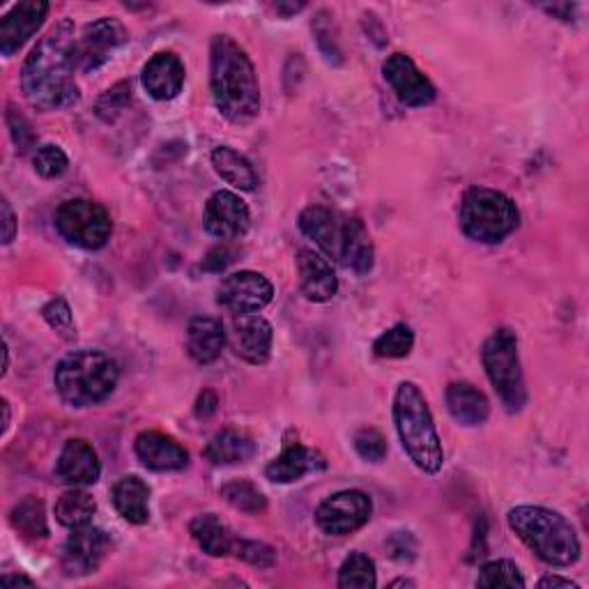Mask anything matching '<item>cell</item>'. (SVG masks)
<instances>
[{
    "label": "cell",
    "instance_id": "6da1fadb",
    "mask_svg": "<svg viewBox=\"0 0 589 589\" xmlns=\"http://www.w3.org/2000/svg\"><path fill=\"white\" fill-rule=\"evenodd\" d=\"M74 46V23L63 19L28 53L21 67V91L35 108L61 111L78 102Z\"/></svg>",
    "mask_w": 589,
    "mask_h": 589
},
{
    "label": "cell",
    "instance_id": "7a4b0ae2",
    "mask_svg": "<svg viewBox=\"0 0 589 589\" xmlns=\"http://www.w3.org/2000/svg\"><path fill=\"white\" fill-rule=\"evenodd\" d=\"M210 86L217 108L231 123H249L261 111L256 67L246 51L229 35H217L210 46Z\"/></svg>",
    "mask_w": 589,
    "mask_h": 589
},
{
    "label": "cell",
    "instance_id": "3957f363",
    "mask_svg": "<svg viewBox=\"0 0 589 589\" xmlns=\"http://www.w3.org/2000/svg\"><path fill=\"white\" fill-rule=\"evenodd\" d=\"M299 229L312 238L325 256L357 274H367L374 267V242L367 227L350 214L312 206L299 214Z\"/></svg>",
    "mask_w": 589,
    "mask_h": 589
},
{
    "label": "cell",
    "instance_id": "277c9868",
    "mask_svg": "<svg viewBox=\"0 0 589 589\" xmlns=\"http://www.w3.org/2000/svg\"><path fill=\"white\" fill-rule=\"evenodd\" d=\"M514 535L550 567H571L580 559L582 546L576 527L553 509L546 507H516L507 514Z\"/></svg>",
    "mask_w": 589,
    "mask_h": 589
},
{
    "label": "cell",
    "instance_id": "5b68a950",
    "mask_svg": "<svg viewBox=\"0 0 589 589\" xmlns=\"http://www.w3.org/2000/svg\"><path fill=\"white\" fill-rule=\"evenodd\" d=\"M395 427L408 459L424 474H438L444 465V449L431 408L414 382H401L395 395Z\"/></svg>",
    "mask_w": 589,
    "mask_h": 589
},
{
    "label": "cell",
    "instance_id": "8992f818",
    "mask_svg": "<svg viewBox=\"0 0 589 589\" xmlns=\"http://www.w3.org/2000/svg\"><path fill=\"white\" fill-rule=\"evenodd\" d=\"M120 369L116 359L102 350H74L55 367L53 385L59 397L72 408H93L106 401L118 387Z\"/></svg>",
    "mask_w": 589,
    "mask_h": 589
},
{
    "label": "cell",
    "instance_id": "52a82bcc",
    "mask_svg": "<svg viewBox=\"0 0 589 589\" xmlns=\"http://www.w3.org/2000/svg\"><path fill=\"white\" fill-rule=\"evenodd\" d=\"M461 231L480 244L507 240L520 223V212L507 193L488 187H472L463 193L459 208Z\"/></svg>",
    "mask_w": 589,
    "mask_h": 589
},
{
    "label": "cell",
    "instance_id": "ba28073f",
    "mask_svg": "<svg viewBox=\"0 0 589 589\" xmlns=\"http://www.w3.org/2000/svg\"><path fill=\"white\" fill-rule=\"evenodd\" d=\"M482 361L486 376L493 389L497 391L504 408L509 412H520L523 406L527 403V389H525L518 339L514 329L509 327L495 329L482 348Z\"/></svg>",
    "mask_w": 589,
    "mask_h": 589
},
{
    "label": "cell",
    "instance_id": "9c48e42d",
    "mask_svg": "<svg viewBox=\"0 0 589 589\" xmlns=\"http://www.w3.org/2000/svg\"><path fill=\"white\" fill-rule=\"evenodd\" d=\"M55 231L78 249L97 251L111 240L114 221H111L108 212L99 203L74 199L63 203L59 212H55Z\"/></svg>",
    "mask_w": 589,
    "mask_h": 589
},
{
    "label": "cell",
    "instance_id": "30bf717a",
    "mask_svg": "<svg viewBox=\"0 0 589 589\" xmlns=\"http://www.w3.org/2000/svg\"><path fill=\"white\" fill-rule=\"evenodd\" d=\"M374 502L364 491H341L320 502L316 523L329 537H346L369 523Z\"/></svg>",
    "mask_w": 589,
    "mask_h": 589
},
{
    "label": "cell",
    "instance_id": "8fae6325",
    "mask_svg": "<svg viewBox=\"0 0 589 589\" xmlns=\"http://www.w3.org/2000/svg\"><path fill=\"white\" fill-rule=\"evenodd\" d=\"M127 28L118 19L102 17L95 23H88L74 46L76 70L86 74L99 70L127 42Z\"/></svg>",
    "mask_w": 589,
    "mask_h": 589
},
{
    "label": "cell",
    "instance_id": "7c38bea8",
    "mask_svg": "<svg viewBox=\"0 0 589 589\" xmlns=\"http://www.w3.org/2000/svg\"><path fill=\"white\" fill-rule=\"evenodd\" d=\"M274 286L267 276L261 272L240 270L223 278L217 302L227 308V312L240 316V314H259L272 302Z\"/></svg>",
    "mask_w": 589,
    "mask_h": 589
},
{
    "label": "cell",
    "instance_id": "4fadbf2b",
    "mask_svg": "<svg viewBox=\"0 0 589 589\" xmlns=\"http://www.w3.org/2000/svg\"><path fill=\"white\" fill-rule=\"evenodd\" d=\"M382 76L406 106L417 108L435 99V86L431 78L406 53H391L382 65Z\"/></svg>",
    "mask_w": 589,
    "mask_h": 589
},
{
    "label": "cell",
    "instance_id": "5bb4252c",
    "mask_svg": "<svg viewBox=\"0 0 589 589\" xmlns=\"http://www.w3.org/2000/svg\"><path fill=\"white\" fill-rule=\"evenodd\" d=\"M203 227L208 235L217 240H240L251 227V214L246 203L233 191H214L203 212Z\"/></svg>",
    "mask_w": 589,
    "mask_h": 589
},
{
    "label": "cell",
    "instance_id": "9a60e30c",
    "mask_svg": "<svg viewBox=\"0 0 589 589\" xmlns=\"http://www.w3.org/2000/svg\"><path fill=\"white\" fill-rule=\"evenodd\" d=\"M108 550L106 532L93 525L76 527L63 548V569L67 576L95 574Z\"/></svg>",
    "mask_w": 589,
    "mask_h": 589
},
{
    "label": "cell",
    "instance_id": "2e32d148",
    "mask_svg": "<svg viewBox=\"0 0 589 589\" xmlns=\"http://www.w3.org/2000/svg\"><path fill=\"white\" fill-rule=\"evenodd\" d=\"M49 14V3L44 0H23L14 6L0 23V53L10 59L28 40H31Z\"/></svg>",
    "mask_w": 589,
    "mask_h": 589
},
{
    "label": "cell",
    "instance_id": "e0dca14e",
    "mask_svg": "<svg viewBox=\"0 0 589 589\" xmlns=\"http://www.w3.org/2000/svg\"><path fill=\"white\" fill-rule=\"evenodd\" d=\"M327 467L325 456L318 452V449L312 446H304L302 442L291 440V435L284 440V449L282 454H278L267 467H265V476L274 484H295L299 480H304L306 474L312 472H320Z\"/></svg>",
    "mask_w": 589,
    "mask_h": 589
},
{
    "label": "cell",
    "instance_id": "ac0fdd59",
    "mask_svg": "<svg viewBox=\"0 0 589 589\" xmlns=\"http://www.w3.org/2000/svg\"><path fill=\"white\" fill-rule=\"evenodd\" d=\"M272 325L259 314H240L233 318V350L249 364H265L272 353Z\"/></svg>",
    "mask_w": 589,
    "mask_h": 589
},
{
    "label": "cell",
    "instance_id": "d6986e66",
    "mask_svg": "<svg viewBox=\"0 0 589 589\" xmlns=\"http://www.w3.org/2000/svg\"><path fill=\"white\" fill-rule=\"evenodd\" d=\"M134 452L138 461L155 472H178L189 465L187 449L171 435H164L159 431H146L138 435Z\"/></svg>",
    "mask_w": 589,
    "mask_h": 589
},
{
    "label": "cell",
    "instance_id": "ffe728a7",
    "mask_svg": "<svg viewBox=\"0 0 589 589\" xmlns=\"http://www.w3.org/2000/svg\"><path fill=\"white\" fill-rule=\"evenodd\" d=\"M185 63L171 51L155 53L141 72L146 93L157 102H168L180 95L185 86Z\"/></svg>",
    "mask_w": 589,
    "mask_h": 589
},
{
    "label": "cell",
    "instance_id": "44dd1931",
    "mask_svg": "<svg viewBox=\"0 0 589 589\" xmlns=\"http://www.w3.org/2000/svg\"><path fill=\"white\" fill-rule=\"evenodd\" d=\"M55 474H59L65 484L76 488L93 486L102 474V463L95 446L81 438L67 440L59 456V463H55Z\"/></svg>",
    "mask_w": 589,
    "mask_h": 589
},
{
    "label": "cell",
    "instance_id": "7402d4cb",
    "mask_svg": "<svg viewBox=\"0 0 589 589\" xmlns=\"http://www.w3.org/2000/svg\"><path fill=\"white\" fill-rule=\"evenodd\" d=\"M297 272H299V288L308 302H329L336 291H339V278L327 256L318 254L314 249H302L297 256Z\"/></svg>",
    "mask_w": 589,
    "mask_h": 589
},
{
    "label": "cell",
    "instance_id": "603a6c76",
    "mask_svg": "<svg viewBox=\"0 0 589 589\" xmlns=\"http://www.w3.org/2000/svg\"><path fill=\"white\" fill-rule=\"evenodd\" d=\"M444 399L449 412L463 427H482L491 414V403L484 391L476 389L472 382H452L446 387Z\"/></svg>",
    "mask_w": 589,
    "mask_h": 589
},
{
    "label": "cell",
    "instance_id": "cb8c5ba5",
    "mask_svg": "<svg viewBox=\"0 0 589 589\" xmlns=\"http://www.w3.org/2000/svg\"><path fill=\"white\" fill-rule=\"evenodd\" d=\"M111 502L116 512L132 525H146L150 520V488L138 476H123L111 488Z\"/></svg>",
    "mask_w": 589,
    "mask_h": 589
},
{
    "label": "cell",
    "instance_id": "d4e9b609",
    "mask_svg": "<svg viewBox=\"0 0 589 589\" xmlns=\"http://www.w3.org/2000/svg\"><path fill=\"white\" fill-rule=\"evenodd\" d=\"M227 346V332L221 320L199 316L187 327V350L196 364H212L221 357Z\"/></svg>",
    "mask_w": 589,
    "mask_h": 589
},
{
    "label": "cell",
    "instance_id": "484cf974",
    "mask_svg": "<svg viewBox=\"0 0 589 589\" xmlns=\"http://www.w3.org/2000/svg\"><path fill=\"white\" fill-rule=\"evenodd\" d=\"M206 461L212 465H238L256 456V442L238 429H221L203 449Z\"/></svg>",
    "mask_w": 589,
    "mask_h": 589
},
{
    "label": "cell",
    "instance_id": "4316f807",
    "mask_svg": "<svg viewBox=\"0 0 589 589\" xmlns=\"http://www.w3.org/2000/svg\"><path fill=\"white\" fill-rule=\"evenodd\" d=\"M189 532L193 541L201 546L203 553H208L210 557H227L233 555L238 537H233V532L229 529V525L223 523L221 518H217L214 514H201L196 516L189 523Z\"/></svg>",
    "mask_w": 589,
    "mask_h": 589
},
{
    "label": "cell",
    "instance_id": "83f0119b",
    "mask_svg": "<svg viewBox=\"0 0 589 589\" xmlns=\"http://www.w3.org/2000/svg\"><path fill=\"white\" fill-rule=\"evenodd\" d=\"M212 166L221 180L240 191H254L259 187V176L251 161L229 146H219L212 152Z\"/></svg>",
    "mask_w": 589,
    "mask_h": 589
},
{
    "label": "cell",
    "instance_id": "f1b7e54d",
    "mask_svg": "<svg viewBox=\"0 0 589 589\" xmlns=\"http://www.w3.org/2000/svg\"><path fill=\"white\" fill-rule=\"evenodd\" d=\"M95 512H97V502L93 499V495L86 491H78L76 486L63 493L61 499L55 502V518L70 529L91 525Z\"/></svg>",
    "mask_w": 589,
    "mask_h": 589
},
{
    "label": "cell",
    "instance_id": "f546056e",
    "mask_svg": "<svg viewBox=\"0 0 589 589\" xmlns=\"http://www.w3.org/2000/svg\"><path fill=\"white\" fill-rule=\"evenodd\" d=\"M10 520L19 535L25 539H46L49 537V525H46V512L44 502L38 497H25L21 499L17 507L10 512Z\"/></svg>",
    "mask_w": 589,
    "mask_h": 589
},
{
    "label": "cell",
    "instance_id": "4dcf8cb0",
    "mask_svg": "<svg viewBox=\"0 0 589 589\" xmlns=\"http://www.w3.org/2000/svg\"><path fill=\"white\" fill-rule=\"evenodd\" d=\"M219 495L227 499L233 509L249 514V516L263 514L267 509L265 495L259 491L256 484H251L246 480H233L229 484H223L219 488Z\"/></svg>",
    "mask_w": 589,
    "mask_h": 589
},
{
    "label": "cell",
    "instance_id": "1f68e13d",
    "mask_svg": "<svg viewBox=\"0 0 589 589\" xmlns=\"http://www.w3.org/2000/svg\"><path fill=\"white\" fill-rule=\"evenodd\" d=\"M378 585L376 562L364 553H350L339 569L341 589H374Z\"/></svg>",
    "mask_w": 589,
    "mask_h": 589
},
{
    "label": "cell",
    "instance_id": "d6a6232c",
    "mask_svg": "<svg viewBox=\"0 0 589 589\" xmlns=\"http://www.w3.org/2000/svg\"><path fill=\"white\" fill-rule=\"evenodd\" d=\"M412 346H414V332L408 325L399 323L378 336L374 344V353L376 357L382 359H403L412 353Z\"/></svg>",
    "mask_w": 589,
    "mask_h": 589
},
{
    "label": "cell",
    "instance_id": "836d02e7",
    "mask_svg": "<svg viewBox=\"0 0 589 589\" xmlns=\"http://www.w3.org/2000/svg\"><path fill=\"white\" fill-rule=\"evenodd\" d=\"M476 587H525V578L512 559H495L482 567Z\"/></svg>",
    "mask_w": 589,
    "mask_h": 589
},
{
    "label": "cell",
    "instance_id": "e575fe53",
    "mask_svg": "<svg viewBox=\"0 0 589 589\" xmlns=\"http://www.w3.org/2000/svg\"><path fill=\"white\" fill-rule=\"evenodd\" d=\"M353 444H355V452L369 463H382L387 459V452H389L385 435L374 427H364V429L355 431Z\"/></svg>",
    "mask_w": 589,
    "mask_h": 589
},
{
    "label": "cell",
    "instance_id": "d590c367",
    "mask_svg": "<svg viewBox=\"0 0 589 589\" xmlns=\"http://www.w3.org/2000/svg\"><path fill=\"white\" fill-rule=\"evenodd\" d=\"M33 166H35V173L40 178H46V180H53V178H61L67 168H70V159L67 155L63 152V148L53 146V144H46L42 148L35 150V157H33Z\"/></svg>",
    "mask_w": 589,
    "mask_h": 589
},
{
    "label": "cell",
    "instance_id": "8d00e7d4",
    "mask_svg": "<svg viewBox=\"0 0 589 589\" xmlns=\"http://www.w3.org/2000/svg\"><path fill=\"white\" fill-rule=\"evenodd\" d=\"M42 316L49 323V327L59 332L65 341H74L76 339V325H74L72 308H70V304L63 297H53L42 308Z\"/></svg>",
    "mask_w": 589,
    "mask_h": 589
},
{
    "label": "cell",
    "instance_id": "74e56055",
    "mask_svg": "<svg viewBox=\"0 0 589 589\" xmlns=\"http://www.w3.org/2000/svg\"><path fill=\"white\" fill-rule=\"evenodd\" d=\"M233 555L256 569H272L276 565V550L263 541L238 539Z\"/></svg>",
    "mask_w": 589,
    "mask_h": 589
},
{
    "label": "cell",
    "instance_id": "f35d334b",
    "mask_svg": "<svg viewBox=\"0 0 589 589\" xmlns=\"http://www.w3.org/2000/svg\"><path fill=\"white\" fill-rule=\"evenodd\" d=\"M132 99V86L127 81L118 83L111 91H106L99 102H97V116H102L104 120H114L120 111L127 106V102Z\"/></svg>",
    "mask_w": 589,
    "mask_h": 589
},
{
    "label": "cell",
    "instance_id": "ab89813d",
    "mask_svg": "<svg viewBox=\"0 0 589 589\" xmlns=\"http://www.w3.org/2000/svg\"><path fill=\"white\" fill-rule=\"evenodd\" d=\"M8 127H10V134H12V141L17 144V148L21 152H28L31 148H35L38 134L33 132V125L28 123L25 116L19 114L17 108L8 111Z\"/></svg>",
    "mask_w": 589,
    "mask_h": 589
},
{
    "label": "cell",
    "instance_id": "60d3db41",
    "mask_svg": "<svg viewBox=\"0 0 589 589\" xmlns=\"http://www.w3.org/2000/svg\"><path fill=\"white\" fill-rule=\"evenodd\" d=\"M0 217H3V244H12L17 235V217L8 199H3V203H0Z\"/></svg>",
    "mask_w": 589,
    "mask_h": 589
},
{
    "label": "cell",
    "instance_id": "b9f144b4",
    "mask_svg": "<svg viewBox=\"0 0 589 589\" xmlns=\"http://www.w3.org/2000/svg\"><path fill=\"white\" fill-rule=\"evenodd\" d=\"M217 406H219V399H217L214 391H203L199 401H196V417L199 419L212 417L217 412Z\"/></svg>",
    "mask_w": 589,
    "mask_h": 589
},
{
    "label": "cell",
    "instance_id": "7bdbcfd3",
    "mask_svg": "<svg viewBox=\"0 0 589 589\" xmlns=\"http://www.w3.org/2000/svg\"><path fill=\"white\" fill-rule=\"evenodd\" d=\"M539 587H567V589H578V585L569 578H559V576H548L539 580Z\"/></svg>",
    "mask_w": 589,
    "mask_h": 589
},
{
    "label": "cell",
    "instance_id": "ee69618b",
    "mask_svg": "<svg viewBox=\"0 0 589 589\" xmlns=\"http://www.w3.org/2000/svg\"><path fill=\"white\" fill-rule=\"evenodd\" d=\"M548 14H555V17H559V19H562V21H571V17H574V10H576V6H546L544 8Z\"/></svg>",
    "mask_w": 589,
    "mask_h": 589
},
{
    "label": "cell",
    "instance_id": "f6af8a7d",
    "mask_svg": "<svg viewBox=\"0 0 589 589\" xmlns=\"http://www.w3.org/2000/svg\"><path fill=\"white\" fill-rule=\"evenodd\" d=\"M0 585H6V587H10V585H25V587H33L35 582H33L31 578H25V576H3V578H0Z\"/></svg>",
    "mask_w": 589,
    "mask_h": 589
},
{
    "label": "cell",
    "instance_id": "bcb514c9",
    "mask_svg": "<svg viewBox=\"0 0 589 589\" xmlns=\"http://www.w3.org/2000/svg\"><path fill=\"white\" fill-rule=\"evenodd\" d=\"M304 8V3L299 6H284V3H278L276 6V12H282V14H293V12H299Z\"/></svg>",
    "mask_w": 589,
    "mask_h": 589
},
{
    "label": "cell",
    "instance_id": "7dc6e473",
    "mask_svg": "<svg viewBox=\"0 0 589 589\" xmlns=\"http://www.w3.org/2000/svg\"><path fill=\"white\" fill-rule=\"evenodd\" d=\"M3 412H6V419H3V435H6L10 429V403L6 399H3Z\"/></svg>",
    "mask_w": 589,
    "mask_h": 589
},
{
    "label": "cell",
    "instance_id": "c3c4849f",
    "mask_svg": "<svg viewBox=\"0 0 589 589\" xmlns=\"http://www.w3.org/2000/svg\"><path fill=\"white\" fill-rule=\"evenodd\" d=\"M389 587H414L412 580H395Z\"/></svg>",
    "mask_w": 589,
    "mask_h": 589
}]
</instances>
